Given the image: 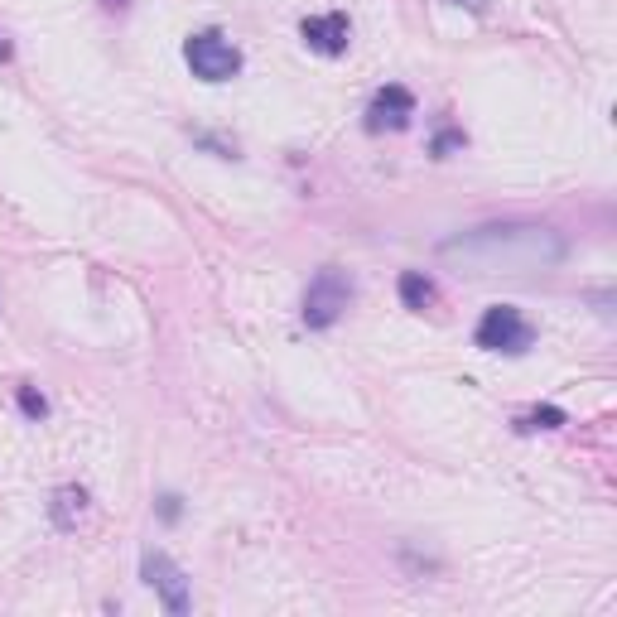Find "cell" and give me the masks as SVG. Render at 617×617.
Wrapping results in <instances>:
<instances>
[{
	"label": "cell",
	"instance_id": "6",
	"mask_svg": "<svg viewBox=\"0 0 617 617\" xmlns=\"http://www.w3.org/2000/svg\"><path fill=\"white\" fill-rule=\"evenodd\" d=\"M299 39L323 58H343L352 44V20L343 10H328V15H309L304 25H299Z\"/></svg>",
	"mask_w": 617,
	"mask_h": 617
},
{
	"label": "cell",
	"instance_id": "5",
	"mask_svg": "<svg viewBox=\"0 0 617 617\" xmlns=\"http://www.w3.org/2000/svg\"><path fill=\"white\" fill-rule=\"evenodd\" d=\"M140 574H145V584L160 593V603H164V613H174V617H184L188 608H193V593H188V574L179 569V564L169 560L164 550H145L140 555Z\"/></svg>",
	"mask_w": 617,
	"mask_h": 617
},
{
	"label": "cell",
	"instance_id": "4",
	"mask_svg": "<svg viewBox=\"0 0 617 617\" xmlns=\"http://www.w3.org/2000/svg\"><path fill=\"white\" fill-rule=\"evenodd\" d=\"M348 304H352V280L338 266H323L309 280V290H304V323L309 328H333L348 314Z\"/></svg>",
	"mask_w": 617,
	"mask_h": 617
},
{
	"label": "cell",
	"instance_id": "2",
	"mask_svg": "<svg viewBox=\"0 0 617 617\" xmlns=\"http://www.w3.org/2000/svg\"><path fill=\"white\" fill-rule=\"evenodd\" d=\"M184 63H188V73L203 78V82H232L237 73H242V49H237L227 34L203 29V34H188Z\"/></svg>",
	"mask_w": 617,
	"mask_h": 617
},
{
	"label": "cell",
	"instance_id": "7",
	"mask_svg": "<svg viewBox=\"0 0 617 617\" xmlns=\"http://www.w3.org/2000/svg\"><path fill=\"white\" fill-rule=\"evenodd\" d=\"M410 116H415V92L401 87V82H391V87H381L372 97V107H367V131L381 135V131H405L410 126Z\"/></svg>",
	"mask_w": 617,
	"mask_h": 617
},
{
	"label": "cell",
	"instance_id": "15",
	"mask_svg": "<svg viewBox=\"0 0 617 617\" xmlns=\"http://www.w3.org/2000/svg\"><path fill=\"white\" fill-rule=\"evenodd\" d=\"M102 5H107V10H126L131 0H102Z\"/></svg>",
	"mask_w": 617,
	"mask_h": 617
},
{
	"label": "cell",
	"instance_id": "8",
	"mask_svg": "<svg viewBox=\"0 0 617 617\" xmlns=\"http://www.w3.org/2000/svg\"><path fill=\"white\" fill-rule=\"evenodd\" d=\"M49 516H54L58 531H78V521L87 516V487H58L54 502H49Z\"/></svg>",
	"mask_w": 617,
	"mask_h": 617
},
{
	"label": "cell",
	"instance_id": "12",
	"mask_svg": "<svg viewBox=\"0 0 617 617\" xmlns=\"http://www.w3.org/2000/svg\"><path fill=\"white\" fill-rule=\"evenodd\" d=\"M463 145H468V135H463V131H439V135H434V145H430V150L439 155V160H444L449 150H463Z\"/></svg>",
	"mask_w": 617,
	"mask_h": 617
},
{
	"label": "cell",
	"instance_id": "13",
	"mask_svg": "<svg viewBox=\"0 0 617 617\" xmlns=\"http://www.w3.org/2000/svg\"><path fill=\"white\" fill-rule=\"evenodd\" d=\"M160 516H164V521H179V497H164Z\"/></svg>",
	"mask_w": 617,
	"mask_h": 617
},
{
	"label": "cell",
	"instance_id": "3",
	"mask_svg": "<svg viewBox=\"0 0 617 617\" xmlns=\"http://www.w3.org/2000/svg\"><path fill=\"white\" fill-rule=\"evenodd\" d=\"M473 343H478L483 352H507V357H521V352H531V343H536V328L526 323V314H521L516 304H492L483 319H478Z\"/></svg>",
	"mask_w": 617,
	"mask_h": 617
},
{
	"label": "cell",
	"instance_id": "10",
	"mask_svg": "<svg viewBox=\"0 0 617 617\" xmlns=\"http://www.w3.org/2000/svg\"><path fill=\"white\" fill-rule=\"evenodd\" d=\"M516 425H521V430H560L564 410H560V405H536V410H531V415H521Z\"/></svg>",
	"mask_w": 617,
	"mask_h": 617
},
{
	"label": "cell",
	"instance_id": "11",
	"mask_svg": "<svg viewBox=\"0 0 617 617\" xmlns=\"http://www.w3.org/2000/svg\"><path fill=\"white\" fill-rule=\"evenodd\" d=\"M15 401H20V410H25L29 420H44V415H49V401H44L34 386H20V391H15Z\"/></svg>",
	"mask_w": 617,
	"mask_h": 617
},
{
	"label": "cell",
	"instance_id": "1",
	"mask_svg": "<svg viewBox=\"0 0 617 617\" xmlns=\"http://www.w3.org/2000/svg\"><path fill=\"white\" fill-rule=\"evenodd\" d=\"M564 256H569V242L545 222H483V227H468L449 242H439L444 266L478 275V280L540 275V270H555Z\"/></svg>",
	"mask_w": 617,
	"mask_h": 617
},
{
	"label": "cell",
	"instance_id": "14",
	"mask_svg": "<svg viewBox=\"0 0 617 617\" xmlns=\"http://www.w3.org/2000/svg\"><path fill=\"white\" fill-rule=\"evenodd\" d=\"M449 5H463V10H473V15H483L487 0H449Z\"/></svg>",
	"mask_w": 617,
	"mask_h": 617
},
{
	"label": "cell",
	"instance_id": "9",
	"mask_svg": "<svg viewBox=\"0 0 617 617\" xmlns=\"http://www.w3.org/2000/svg\"><path fill=\"white\" fill-rule=\"evenodd\" d=\"M401 304L405 309H415V314H425L434 304V280L425 270H405L401 275Z\"/></svg>",
	"mask_w": 617,
	"mask_h": 617
}]
</instances>
